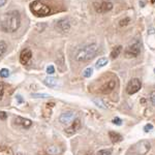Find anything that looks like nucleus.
Masks as SVG:
<instances>
[{"instance_id": "1", "label": "nucleus", "mask_w": 155, "mask_h": 155, "mask_svg": "<svg viewBox=\"0 0 155 155\" xmlns=\"http://www.w3.org/2000/svg\"><path fill=\"white\" fill-rule=\"evenodd\" d=\"M21 25V16L17 11H12L3 14L0 18V28L4 32H15Z\"/></svg>"}, {"instance_id": "2", "label": "nucleus", "mask_w": 155, "mask_h": 155, "mask_svg": "<svg viewBox=\"0 0 155 155\" xmlns=\"http://www.w3.org/2000/svg\"><path fill=\"white\" fill-rule=\"evenodd\" d=\"M98 52V47L95 44H91L88 46H85L84 48L80 49L76 54V60L79 62H87L90 61L95 57V55Z\"/></svg>"}, {"instance_id": "3", "label": "nucleus", "mask_w": 155, "mask_h": 155, "mask_svg": "<svg viewBox=\"0 0 155 155\" xmlns=\"http://www.w3.org/2000/svg\"><path fill=\"white\" fill-rule=\"evenodd\" d=\"M30 11L36 17H46L51 14V8L44 2L39 0H34L30 3Z\"/></svg>"}, {"instance_id": "4", "label": "nucleus", "mask_w": 155, "mask_h": 155, "mask_svg": "<svg viewBox=\"0 0 155 155\" xmlns=\"http://www.w3.org/2000/svg\"><path fill=\"white\" fill-rule=\"evenodd\" d=\"M151 149V145L148 141H141L134 144L128 150L126 155H146Z\"/></svg>"}, {"instance_id": "5", "label": "nucleus", "mask_w": 155, "mask_h": 155, "mask_svg": "<svg viewBox=\"0 0 155 155\" xmlns=\"http://www.w3.org/2000/svg\"><path fill=\"white\" fill-rule=\"evenodd\" d=\"M140 53H141V44L137 41L129 45L125 50V56L127 58H134L139 56Z\"/></svg>"}, {"instance_id": "6", "label": "nucleus", "mask_w": 155, "mask_h": 155, "mask_svg": "<svg viewBox=\"0 0 155 155\" xmlns=\"http://www.w3.org/2000/svg\"><path fill=\"white\" fill-rule=\"evenodd\" d=\"M94 8L99 14H104L113 8V3L110 1H101V2H94Z\"/></svg>"}, {"instance_id": "7", "label": "nucleus", "mask_w": 155, "mask_h": 155, "mask_svg": "<svg viewBox=\"0 0 155 155\" xmlns=\"http://www.w3.org/2000/svg\"><path fill=\"white\" fill-rule=\"evenodd\" d=\"M141 87H142L141 81H140L139 79H137V78H134V79H131L130 81H129V83L127 84L126 92L128 94H130V95H132V94L137 93V92L141 89Z\"/></svg>"}, {"instance_id": "8", "label": "nucleus", "mask_w": 155, "mask_h": 155, "mask_svg": "<svg viewBox=\"0 0 155 155\" xmlns=\"http://www.w3.org/2000/svg\"><path fill=\"white\" fill-rule=\"evenodd\" d=\"M31 58H32V53L29 49L23 50V51L21 52V54H20V62H21L22 64H24V65L28 64Z\"/></svg>"}, {"instance_id": "9", "label": "nucleus", "mask_w": 155, "mask_h": 155, "mask_svg": "<svg viewBox=\"0 0 155 155\" xmlns=\"http://www.w3.org/2000/svg\"><path fill=\"white\" fill-rule=\"evenodd\" d=\"M80 127H81V121H80V119H76L71 123V125L69 126L68 128L65 129V134L67 136H71V134H76V132L79 130Z\"/></svg>"}, {"instance_id": "10", "label": "nucleus", "mask_w": 155, "mask_h": 155, "mask_svg": "<svg viewBox=\"0 0 155 155\" xmlns=\"http://www.w3.org/2000/svg\"><path fill=\"white\" fill-rule=\"evenodd\" d=\"M74 112H65V113H62L59 117V121L62 124H68L74 120Z\"/></svg>"}, {"instance_id": "11", "label": "nucleus", "mask_w": 155, "mask_h": 155, "mask_svg": "<svg viewBox=\"0 0 155 155\" xmlns=\"http://www.w3.org/2000/svg\"><path fill=\"white\" fill-rule=\"evenodd\" d=\"M56 29H58V31L62 32V33H64V32H67L69 29H71V25H69V23H68V21H67V20L62 19V20H60V21L57 22Z\"/></svg>"}, {"instance_id": "12", "label": "nucleus", "mask_w": 155, "mask_h": 155, "mask_svg": "<svg viewBox=\"0 0 155 155\" xmlns=\"http://www.w3.org/2000/svg\"><path fill=\"white\" fill-rule=\"evenodd\" d=\"M115 86H116V82L114 80H111V81H107L106 84L101 88V92L104 94H107V93H110L111 91H113L115 89Z\"/></svg>"}, {"instance_id": "13", "label": "nucleus", "mask_w": 155, "mask_h": 155, "mask_svg": "<svg viewBox=\"0 0 155 155\" xmlns=\"http://www.w3.org/2000/svg\"><path fill=\"white\" fill-rule=\"evenodd\" d=\"M16 123L19 124V125H21L22 127H24V128H29V127L32 125L31 120L26 119V118H22V117H17Z\"/></svg>"}, {"instance_id": "14", "label": "nucleus", "mask_w": 155, "mask_h": 155, "mask_svg": "<svg viewBox=\"0 0 155 155\" xmlns=\"http://www.w3.org/2000/svg\"><path fill=\"white\" fill-rule=\"evenodd\" d=\"M109 136H110V139L113 143H118L122 140V136L118 132H115V131H110L109 132Z\"/></svg>"}, {"instance_id": "15", "label": "nucleus", "mask_w": 155, "mask_h": 155, "mask_svg": "<svg viewBox=\"0 0 155 155\" xmlns=\"http://www.w3.org/2000/svg\"><path fill=\"white\" fill-rule=\"evenodd\" d=\"M44 83L47 85L50 88H53L57 85V80L53 77H47L46 79L44 80Z\"/></svg>"}, {"instance_id": "16", "label": "nucleus", "mask_w": 155, "mask_h": 155, "mask_svg": "<svg viewBox=\"0 0 155 155\" xmlns=\"http://www.w3.org/2000/svg\"><path fill=\"white\" fill-rule=\"evenodd\" d=\"M107 62H109V60H107V58H104V57H102V58H99L98 60H97L96 64H95V67L97 69L101 68V67L106 66L107 64Z\"/></svg>"}, {"instance_id": "17", "label": "nucleus", "mask_w": 155, "mask_h": 155, "mask_svg": "<svg viewBox=\"0 0 155 155\" xmlns=\"http://www.w3.org/2000/svg\"><path fill=\"white\" fill-rule=\"evenodd\" d=\"M121 51H122V47L121 46L115 47V48L112 50V52H111V57L113 59L117 58V57H118L119 55H120V53H121Z\"/></svg>"}, {"instance_id": "18", "label": "nucleus", "mask_w": 155, "mask_h": 155, "mask_svg": "<svg viewBox=\"0 0 155 155\" xmlns=\"http://www.w3.org/2000/svg\"><path fill=\"white\" fill-rule=\"evenodd\" d=\"M47 153L50 155H57L60 153V149L56 146H50L47 148Z\"/></svg>"}, {"instance_id": "19", "label": "nucleus", "mask_w": 155, "mask_h": 155, "mask_svg": "<svg viewBox=\"0 0 155 155\" xmlns=\"http://www.w3.org/2000/svg\"><path fill=\"white\" fill-rule=\"evenodd\" d=\"M6 48H7V46H6L5 41H0V57L6 52Z\"/></svg>"}, {"instance_id": "20", "label": "nucleus", "mask_w": 155, "mask_h": 155, "mask_svg": "<svg viewBox=\"0 0 155 155\" xmlns=\"http://www.w3.org/2000/svg\"><path fill=\"white\" fill-rule=\"evenodd\" d=\"M96 155H112V150L111 149H104V150H99L96 152Z\"/></svg>"}, {"instance_id": "21", "label": "nucleus", "mask_w": 155, "mask_h": 155, "mask_svg": "<svg viewBox=\"0 0 155 155\" xmlns=\"http://www.w3.org/2000/svg\"><path fill=\"white\" fill-rule=\"evenodd\" d=\"M92 72H93V69H92L91 67H87V68L83 71V76L85 78H90L92 76Z\"/></svg>"}, {"instance_id": "22", "label": "nucleus", "mask_w": 155, "mask_h": 155, "mask_svg": "<svg viewBox=\"0 0 155 155\" xmlns=\"http://www.w3.org/2000/svg\"><path fill=\"white\" fill-rule=\"evenodd\" d=\"M9 76V71L6 68H2L1 71H0V77L1 78H8Z\"/></svg>"}, {"instance_id": "23", "label": "nucleus", "mask_w": 155, "mask_h": 155, "mask_svg": "<svg viewBox=\"0 0 155 155\" xmlns=\"http://www.w3.org/2000/svg\"><path fill=\"white\" fill-rule=\"evenodd\" d=\"M32 97H35V98H46V97H51L49 94H45V93H33Z\"/></svg>"}, {"instance_id": "24", "label": "nucleus", "mask_w": 155, "mask_h": 155, "mask_svg": "<svg viewBox=\"0 0 155 155\" xmlns=\"http://www.w3.org/2000/svg\"><path fill=\"white\" fill-rule=\"evenodd\" d=\"M3 94H4V84L2 82H0V101L3 97Z\"/></svg>"}, {"instance_id": "25", "label": "nucleus", "mask_w": 155, "mask_h": 155, "mask_svg": "<svg viewBox=\"0 0 155 155\" xmlns=\"http://www.w3.org/2000/svg\"><path fill=\"white\" fill-rule=\"evenodd\" d=\"M55 72V67L53 65H49L47 67V74H53Z\"/></svg>"}, {"instance_id": "26", "label": "nucleus", "mask_w": 155, "mask_h": 155, "mask_svg": "<svg viewBox=\"0 0 155 155\" xmlns=\"http://www.w3.org/2000/svg\"><path fill=\"white\" fill-rule=\"evenodd\" d=\"M93 101L97 104V107H102V109H106V107H104V104H102V101H101V99H93Z\"/></svg>"}, {"instance_id": "27", "label": "nucleus", "mask_w": 155, "mask_h": 155, "mask_svg": "<svg viewBox=\"0 0 155 155\" xmlns=\"http://www.w3.org/2000/svg\"><path fill=\"white\" fill-rule=\"evenodd\" d=\"M152 129H153V125H152V124H146L144 127V130L146 132H149L150 130H152Z\"/></svg>"}, {"instance_id": "28", "label": "nucleus", "mask_w": 155, "mask_h": 155, "mask_svg": "<svg viewBox=\"0 0 155 155\" xmlns=\"http://www.w3.org/2000/svg\"><path fill=\"white\" fill-rule=\"evenodd\" d=\"M150 101H151L152 104L155 106V91L151 92V94H150Z\"/></svg>"}, {"instance_id": "29", "label": "nucleus", "mask_w": 155, "mask_h": 155, "mask_svg": "<svg viewBox=\"0 0 155 155\" xmlns=\"http://www.w3.org/2000/svg\"><path fill=\"white\" fill-rule=\"evenodd\" d=\"M121 119L120 118H118V117H117V118H114L113 119V123L114 124H117V125H121Z\"/></svg>"}, {"instance_id": "30", "label": "nucleus", "mask_w": 155, "mask_h": 155, "mask_svg": "<svg viewBox=\"0 0 155 155\" xmlns=\"http://www.w3.org/2000/svg\"><path fill=\"white\" fill-rule=\"evenodd\" d=\"M7 118V115L5 112H0V119L2 120H5Z\"/></svg>"}, {"instance_id": "31", "label": "nucleus", "mask_w": 155, "mask_h": 155, "mask_svg": "<svg viewBox=\"0 0 155 155\" xmlns=\"http://www.w3.org/2000/svg\"><path fill=\"white\" fill-rule=\"evenodd\" d=\"M127 22H129L128 18H126L125 20H122V21H120V26H124V25H127Z\"/></svg>"}, {"instance_id": "32", "label": "nucleus", "mask_w": 155, "mask_h": 155, "mask_svg": "<svg viewBox=\"0 0 155 155\" xmlns=\"http://www.w3.org/2000/svg\"><path fill=\"white\" fill-rule=\"evenodd\" d=\"M6 2H7V0H0V7L3 6L4 4L6 3Z\"/></svg>"}, {"instance_id": "33", "label": "nucleus", "mask_w": 155, "mask_h": 155, "mask_svg": "<svg viewBox=\"0 0 155 155\" xmlns=\"http://www.w3.org/2000/svg\"><path fill=\"white\" fill-rule=\"evenodd\" d=\"M21 95H17V98H18V101H19V102H22V101H23V99H22L21 98Z\"/></svg>"}, {"instance_id": "34", "label": "nucleus", "mask_w": 155, "mask_h": 155, "mask_svg": "<svg viewBox=\"0 0 155 155\" xmlns=\"http://www.w3.org/2000/svg\"><path fill=\"white\" fill-rule=\"evenodd\" d=\"M17 155H23V154H22V153H18V154H17Z\"/></svg>"}]
</instances>
